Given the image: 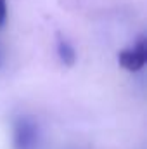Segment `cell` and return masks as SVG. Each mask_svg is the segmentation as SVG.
I'll return each mask as SVG.
<instances>
[{
	"label": "cell",
	"mask_w": 147,
	"mask_h": 149,
	"mask_svg": "<svg viewBox=\"0 0 147 149\" xmlns=\"http://www.w3.org/2000/svg\"><path fill=\"white\" fill-rule=\"evenodd\" d=\"M55 52H57V57H59V61H61L62 66L73 68L74 64H76L78 52H76L74 45L64 37V35H57V40H55Z\"/></svg>",
	"instance_id": "obj_3"
},
{
	"label": "cell",
	"mask_w": 147,
	"mask_h": 149,
	"mask_svg": "<svg viewBox=\"0 0 147 149\" xmlns=\"http://www.w3.org/2000/svg\"><path fill=\"white\" fill-rule=\"evenodd\" d=\"M118 64L128 73H139L147 64V40L146 35L135 40L133 45L121 49L118 52Z\"/></svg>",
	"instance_id": "obj_2"
},
{
	"label": "cell",
	"mask_w": 147,
	"mask_h": 149,
	"mask_svg": "<svg viewBox=\"0 0 147 149\" xmlns=\"http://www.w3.org/2000/svg\"><path fill=\"white\" fill-rule=\"evenodd\" d=\"M12 148L14 149H40L42 130L38 121L30 114H21L12 121Z\"/></svg>",
	"instance_id": "obj_1"
},
{
	"label": "cell",
	"mask_w": 147,
	"mask_h": 149,
	"mask_svg": "<svg viewBox=\"0 0 147 149\" xmlns=\"http://www.w3.org/2000/svg\"><path fill=\"white\" fill-rule=\"evenodd\" d=\"M7 17H9L7 0H0V28H3V24L7 23Z\"/></svg>",
	"instance_id": "obj_4"
}]
</instances>
